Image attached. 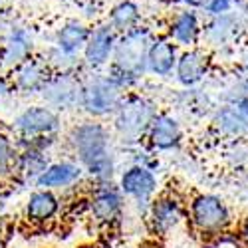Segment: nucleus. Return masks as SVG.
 Returning a JSON list of instances; mask_svg holds the SVG:
<instances>
[{"label": "nucleus", "mask_w": 248, "mask_h": 248, "mask_svg": "<svg viewBox=\"0 0 248 248\" xmlns=\"http://www.w3.org/2000/svg\"><path fill=\"white\" fill-rule=\"evenodd\" d=\"M74 145L79 159L88 165L93 175L111 173V159L108 155L106 131L99 125H81L74 131Z\"/></svg>", "instance_id": "f257e3e1"}, {"label": "nucleus", "mask_w": 248, "mask_h": 248, "mask_svg": "<svg viewBox=\"0 0 248 248\" xmlns=\"http://www.w3.org/2000/svg\"><path fill=\"white\" fill-rule=\"evenodd\" d=\"M149 32L145 28H133L125 32L123 40L115 48V66L123 76H139L145 68L149 56Z\"/></svg>", "instance_id": "f03ea898"}, {"label": "nucleus", "mask_w": 248, "mask_h": 248, "mask_svg": "<svg viewBox=\"0 0 248 248\" xmlns=\"http://www.w3.org/2000/svg\"><path fill=\"white\" fill-rule=\"evenodd\" d=\"M193 220L204 232H218L229 224V211L220 199L202 195L193 202Z\"/></svg>", "instance_id": "7ed1b4c3"}, {"label": "nucleus", "mask_w": 248, "mask_h": 248, "mask_svg": "<svg viewBox=\"0 0 248 248\" xmlns=\"http://www.w3.org/2000/svg\"><path fill=\"white\" fill-rule=\"evenodd\" d=\"M119 99V92L113 81H93L90 84L84 92H81V103L90 113H108L109 109H113L117 106Z\"/></svg>", "instance_id": "20e7f679"}, {"label": "nucleus", "mask_w": 248, "mask_h": 248, "mask_svg": "<svg viewBox=\"0 0 248 248\" xmlns=\"http://www.w3.org/2000/svg\"><path fill=\"white\" fill-rule=\"evenodd\" d=\"M151 121V108L143 99L131 97L119 108L117 127L123 133H141Z\"/></svg>", "instance_id": "39448f33"}, {"label": "nucleus", "mask_w": 248, "mask_h": 248, "mask_svg": "<svg viewBox=\"0 0 248 248\" xmlns=\"http://www.w3.org/2000/svg\"><path fill=\"white\" fill-rule=\"evenodd\" d=\"M206 68H209V58L201 50H191L185 52L177 60V76L179 81L185 86H195L204 78Z\"/></svg>", "instance_id": "423d86ee"}, {"label": "nucleus", "mask_w": 248, "mask_h": 248, "mask_svg": "<svg viewBox=\"0 0 248 248\" xmlns=\"http://www.w3.org/2000/svg\"><path fill=\"white\" fill-rule=\"evenodd\" d=\"M113 30L108 26H101L93 30L88 38L86 44V60L92 66H101L106 64L111 50H113Z\"/></svg>", "instance_id": "0eeeda50"}, {"label": "nucleus", "mask_w": 248, "mask_h": 248, "mask_svg": "<svg viewBox=\"0 0 248 248\" xmlns=\"http://www.w3.org/2000/svg\"><path fill=\"white\" fill-rule=\"evenodd\" d=\"M147 64H149L151 72H155L157 76H169L173 72V68L177 66L175 44L169 42V40H157V42H153L149 48Z\"/></svg>", "instance_id": "6e6552de"}, {"label": "nucleus", "mask_w": 248, "mask_h": 248, "mask_svg": "<svg viewBox=\"0 0 248 248\" xmlns=\"http://www.w3.org/2000/svg\"><path fill=\"white\" fill-rule=\"evenodd\" d=\"M121 187L127 195L139 199V201H145L157 187L155 177L143 167H133L129 169L121 179Z\"/></svg>", "instance_id": "1a4fd4ad"}, {"label": "nucleus", "mask_w": 248, "mask_h": 248, "mask_svg": "<svg viewBox=\"0 0 248 248\" xmlns=\"http://www.w3.org/2000/svg\"><path fill=\"white\" fill-rule=\"evenodd\" d=\"M181 139L179 123L169 115H159L151 121V141L159 149H171Z\"/></svg>", "instance_id": "9d476101"}, {"label": "nucleus", "mask_w": 248, "mask_h": 248, "mask_svg": "<svg viewBox=\"0 0 248 248\" xmlns=\"http://www.w3.org/2000/svg\"><path fill=\"white\" fill-rule=\"evenodd\" d=\"M201 34V24H199V18L195 12L187 10V12H181L171 24V38L175 40L177 44L181 46H193L197 44Z\"/></svg>", "instance_id": "9b49d317"}, {"label": "nucleus", "mask_w": 248, "mask_h": 248, "mask_svg": "<svg viewBox=\"0 0 248 248\" xmlns=\"http://www.w3.org/2000/svg\"><path fill=\"white\" fill-rule=\"evenodd\" d=\"M217 129L231 139H242L248 133V117L238 111V108H224L215 119Z\"/></svg>", "instance_id": "f8f14e48"}, {"label": "nucleus", "mask_w": 248, "mask_h": 248, "mask_svg": "<svg viewBox=\"0 0 248 248\" xmlns=\"http://www.w3.org/2000/svg\"><path fill=\"white\" fill-rule=\"evenodd\" d=\"M18 127L24 133H44L58 125V117L46 108H34L18 117Z\"/></svg>", "instance_id": "ddd939ff"}, {"label": "nucleus", "mask_w": 248, "mask_h": 248, "mask_svg": "<svg viewBox=\"0 0 248 248\" xmlns=\"http://www.w3.org/2000/svg\"><path fill=\"white\" fill-rule=\"evenodd\" d=\"M236 28H238V20L234 16H229V12H226V14L217 16L213 22L206 26L204 34H206V40H209L211 44L224 46L236 36Z\"/></svg>", "instance_id": "4468645a"}, {"label": "nucleus", "mask_w": 248, "mask_h": 248, "mask_svg": "<svg viewBox=\"0 0 248 248\" xmlns=\"http://www.w3.org/2000/svg\"><path fill=\"white\" fill-rule=\"evenodd\" d=\"M88 38H90V32L84 24H78V22H70L66 24L64 28L60 30L58 34V44H60V50L66 52V54H74L78 52L81 46L88 44Z\"/></svg>", "instance_id": "2eb2a0df"}, {"label": "nucleus", "mask_w": 248, "mask_h": 248, "mask_svg": "<svg viewBox=\"0 0 248 248\" xmlns=\"http://www.w3.org/2000/svg\"><path fill=\"white\" fill-rule=\"evenodd\" d=\"M81 92L84 90H79V86L76 84V81L68 76H62L58 79H54L52 84L46 86V93L52 101L56 103H62V106H68V103H72L78 95H81Z\"/></svg>", "instance_id": "dca6fc26"}, {"label": "nucleus", "mask_w": 248, "mask_h": 248, "mask_svg": "<svg viewBox=\"0 0 248 248\" xmlns=\"http://www.w3.org/2000/svg\"><path fill=\"white\" fill-rule=\"evenodd\" d=\"M139 8L135 2H131V0H123V2H119L113 10H111V26L119 32H129L133 30V26L139 22Z\"/></svg>", "instance_id": "f3484780"}, {"label": "nucleus", "mask_w": 248, "mask_h": 248, "mask_svg": "<svg viewBox=\"0 0 248 248\" xmlns=\"http://www.w3.org/2000/svg\"><path fill=\"white\" fill-rule=\"evenodd\" d=\"M78 177H79V169L76 165L62 163V165H54V167L46 169L40 175L38 183L42 185V187H56V185H70Z\"/></svg>", "instance_id": "a211bd4d"}, {"label": "nucleus", "mask_w": 248, "mask_h": 248, "mask_svg": "<svg viewBox=\"0 0 248 248\" xmlns=\"http://www.w3.org/2000/svg\"><path fill=\"white\" fill-rule=\"evenodd\" d=\"M121 206V199L117 193L113 191H101L95 195L93 202H92V211L99 220H111Z\"/></svg>", "instance_id": "6ab92c4d"}, {"label": "nucleus", "mask_w": 248, "mask_h": 248, "mask_svg": "<svg viewBox=\"0 0 248 248\" xmlns=\"http://www.w3.org/2000/svg\"><path fill=\"white\" fill-rule=\"evenodd\" d=\"M58 209V201L50 193H34L28 201V217L32 220H46Z\"/></svg>", "instance_id": "aec40b11"}, {"label": "nucleus", "mask_w": 248, "mask_h": 248, "mask_svg": "<svg viewBox=\"0 0 248 248\" xmlns=\"http://www.w3.org/2000/svg\"><path fill=\"white\" fill-rule=\"evenodd\" d=\"M179 217H181L179 206L173 201H159L153 206V220H155V226L159 231L171 229V226L179 220Z\"/></svg>", "instance_id": "412c9836"}, {"label": "nucleus", "mask_w": 248, "mask_h": 248, "mask_svg": "<svg viewBox=\"0 0 248 248\" xmlns=\"http://www.w3.org/2000/svg\"><path fill=\"white\" fill-rule=\"evenodd\" d=\"M20 86L26 88V90H34L38 86H42L46 81V76H44V70L40 64H36V62H28V64H24V68L20 70Z\"/></svg>", "instance_id": "4be33fe9"}, {"label": "nucleus", "mask_w": 248, "mask_h": 248, "mask_svg": "<svg viewBox=\"0 0 248 248\" xmlns=\"http://www.w3.org/2000/svg\"><path fill=\"white\" fill-rule=\"evenodd\" d=\"M28 50H30L28 40L24 38L22 32H18V34H14V36L10 38V42L6 44V54H4V58H6L8 64H18V62H22V60L26 58Z\"/></svg>", "instance_id": "5701e85b"}, {"label": "nucleus", "mask_w": 248, "mask_h": 248, "mask_svg": "<svg viewBox=\"0 0 248 248\" xmlns=\"http://www.w3.org/2000/svg\"><path fill=\"white\" fill-rule=\"evenodd\" d=\"M231 8H232V0H209V2H206V10L213 16L226 14Z\"/></svg>", "instance_id": "b1692460"}, {"label": "nucleus", "mask_w": 248, "mask_h": 248, "mask_svg": "<svg viewBox=\"0 0 248 248\" xmlns=\"http://www.w3.org/2000/svg\"><path fill=\"white\" fill-rule=\"evenodd\" d=\"M10 143H8V139L4 137V135H0V171H2L6 165H8V161H10Z\"/></svg>", "instance_id": "393cba45"}, {"label": "nucleus", "mask_w": 248, "mask_h": 248, "mask_svg": "<svg viewBox=\"0 0 248 248\" xmlns=\"http://www.w3.org/2000/svg\"><path fill=\"white\" fill-rule=\"evenodd\" d=\"M236 108H238V111H240V113H244V115L248 117V95L236 101Z\"/></svg>", "instance_id": "a878e982"}, {"label": "nucleus", "mask_w": 248, "mask_h": 248, "mask_svg": "<svg viewBox=\"0 0 248 248\" xmlns=\"http://www.w3.org/2000/svg\"><path fill=\"white\" fill-rule=\"evenodd\" d=\"M187 4H191V6H206V2L209 0H185Z\"/></svg>", "instance_id": "bb28decb"}, {"label": "nucleus", "mask_w": 248, "mask_h": 248, "mask_svg": "<svg viewBox=\"0 0 248 248\" xmlns=\"http://www.w3.org/2000/svg\"><path fill=\"white\" fill-rule=\"evenodd\" d=\"M242 236H244V240L248 242V220H246L244 226H242Z\"/></svg>", "instance_id": "cd10ccee"}, {"label": "nucleus", "mask_w": 248, "mask_h": 248, "mask_svg": "<svg viewBox=\"0 0 248 248\" xmlns=\"http://www.w3.org/2000/svg\"><path fill=\"white\" fill-rule=\"evenodd\" d=\"M246 72H248V56H246Z\"/></svg>", "instance_id": "c85d7f7f"}]
</instances>
